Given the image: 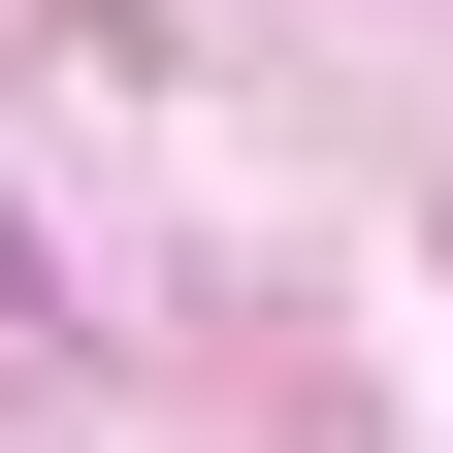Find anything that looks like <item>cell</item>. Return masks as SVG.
<instances>
[{"mask_svg":"<svg viewBox=\"0 0 453 453\" xmlns=\"http://www.w3.org/2000/svg\"><path fill=\"white\" fill-rule=\"evenodd\" d=\"M0 292H65V259H33V195H0Z\"/></svg>","mask_w":453,"mask_h":453,"instance_id":"cell-1","label":"cell"}]
</instances>
